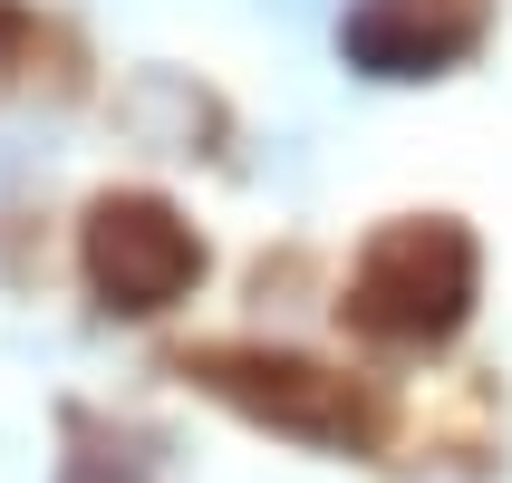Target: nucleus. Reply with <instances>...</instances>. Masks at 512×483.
Instances as JSON below:
<instances>
[{"label": "nucleus", "instance_id": "nucleus-1", "mask_svg": "<svg viewBox=\"0 0 512 483\" xmlns=\"http://www.w3.org/2000/svg\"><path fill=\"white\" fill-rule=\"evenodd\" d=\"M474 300V242L455 223H397L377 232L358 281H348V319L377 329V339H445Z\"/></svg>", "mask_w": 512, "mask_h": 483}, {"label": "nucleus", "instance_id": "nucleus-4", "mask_svg": "<svg viewBox=\"0 0 512 483\" xmlns=\"http://www.w3.org/2000/svg\"><path fill=\"white\" fill-rule=\"evenodd\" d=\"M213 387L290 435H319V445H358L368 435V406L348 397V377H319L300 358H213Z\"/></svg>", "mask_w": 512, "mask_h": 483}, {"label": "nucleus", "instance_id": "nucleus-5", "mask_svg": "<svg viewBox=\"0 0 512 483\" xmlns=\"http://www.w3.org/2000/svg\"><path fill=\"white\" fill-rule=\"evenodd\" d=\"M58 483H145V474H136V464H116V455H78Z\"/></svg>", "mask_w": 512, "mask_h": 483}, {"label": "nucleus", "instance_id": "nucleus-2", "mask_svg": "<svg viewBox=\"0 0 512 483\" xmlns=\"http://www.w3.org/2000/svg\"><path fill=\"white\" fill-rule=\"evenodd\" d=\"M87 281H97L107 310L155 319V310H174V300L203 281V242H194V223H184L174 203L116 194V203L87 213Z\"/></svg>", "mask_w": 512, "mask_h": 483}, {"label": "nucleus", "instance_id": "nucleus-3", "mask_svg": "<svg viewBox=\"0 0 512 483\" xmlns=\"http://www.w3.org/2000/svg\"><path fill=\"white\" fill-rule=\"evenodd\" d=\"M484 39V0H348L339 49L368 78H445Z\"/></svg>", "mask_w": 512, "mask_h": 483}]
</instances>
